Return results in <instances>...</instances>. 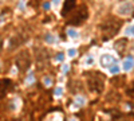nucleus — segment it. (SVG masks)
Returning a JSON list of instances; mask_svg holds the SVG:
<instances>
[{"label":"nucleus","mask_w":134,"mask_h":121,"mask_svg":"<svg viewBox=\"0 0 134 121\" xmlns=\"http://www.w3.org/2000/svg\"><path fill=\"white\" fill-rule=\"evenodd\" d=\"M26 42V36L21 35V34H16L12 38L9 39V50H15L19 46H21L23 43Z\"/></svg>","instance_id":"6"},{"label":"nucleus","mask_w":134,"mask_h":121,"mask_svg":"<svg viewBox=\"0 0 134 121\" xmlns=\"http://www.w3.org/2000/svg\"><path fill=\"white\" fill-rule=\"evenodd\" d=\"M87 16H88V12H87L86 7L83 6V7L76 8L74 11L72 15L69 19V22H70L71 24H74V26H79V24H83L85 23V20L87 19Z\"/></svg>","instance_id":"3"},{"label":"nucleus","mask_w":134,"mask_h":121,"mask_svg":"<svg viewBox=\"0 0 134 121\" xmlns=\"http://www.w3.org/2000/svg\"><path fill=\"white\" fill-rule=\"evenodd\" d=\"M119 28H121V22L117 20V19H113V18L103 20L99 26V30H100V32H102V35L105 38L114 36L119 31Z\"/></svg>","instance_id":"1"},{"label":"nucleus","mask_w":134,"mask_h":121,"mask_svg":"<svg viewBox=\"0 0 134 121\" xmlns=\"http://www.w3.org/2000/svg\"><path fill=\"white\" fill-rule=\"evenodd\" d=\"M119 70H121V67L115 63V65H113V66H110V69H109V71H110V74H118L119 73Z\"/></svg>","instance_id":"13"},{"label":"nucleus","mask_w":134,"mask_h":121,"mask_svg":"<svg viewBox=\"0 0 134 121\" xmlns=\"http://www.w3.org/2000/svg\"><path fill=\"white\" fill-rule=\"evenodd\" d=\"M2 47H3V40H2V38H0V51H2Z\"/></svg>","instance_id":"24"},{"label":"nucleus","mask_w":134,"mask_h":121,"mask_svg":"<svg viewBox=\"0 0 134 121\" xmlns=\"http://www.w3.org/2000/svg\"><path fill=\"white\" fill-rule=\"evenodd\" d=\"M16 66L19 67L20 71H26L30 67V63H31V57H30V52L28 51H20L18 55H16Z\"/></svg>","instance_id":"4"},{"label":"nucleus","mask_w":134,"mask_h":121,"mask_svg":"<svg viewBox=\"0 0 134 121\" xmlns=\"http://www.w3.org/2000/svg\"><path fill=\"white\" fill-rule=\"evenodd\" d=\"M59 2H60V0H54V3H55V4H58Z\"/></svg>","instance_id":"25"},{"label":"nucleus","mask_w":134,"mask_h":121,"mask_svg":"<svg viewBox=\"0 0 134 121\" xmlns=\"http://www.w3.org/2000/svg\"><path fill=\"white\" fill-rule=\"evenodd\" d=\"M62 70H63V73H66L67 70H69V65H64V66H63V69H62Z\"/></svg>","instance_id":"22"},{"label":"nucleus","mask_w":134,"mask_h":121,"mask_svg":"<svg viewBox=\"0 0 134 121\" xmlns=\"http://www.w3.org/2000/svg\"><path fill=\"white\" fill-rule=\"evenodd\" d=\"M93 63H94V58H93V57L86 58V61H85V65H86V66H91Z\"/></svg>","instance_id":"19"},{"label":"nucleus","mask_w":134,"mask_h":121,"mask_svg":"<svg viewBox=\"0 0 134 121\" xmlns=\"http://www.w3.org/2000/svg\"><path fill=\"white\" fill-rule=\"evenodd\" d=\"M2 2H3V0H0V3H2Z\"/></svg>","instance_id":"26"},{"label":"nucleus","mask_w":134,"mask_h":121,"mask_svg":"<svg viewBox=\"0 0 134 121\" xmlns=\"http://www.w3.org/2000/svg\"><path fill=\"white\" fill-rule=\"evenodd\" d=\"M113 65H115V58L113 55H110V54H103V55L100 57V66L107 67V66H113Z\"/></svg>","instance_id":"7"},{"label":"nucleus","mask_w":134,"mask_h":121,"mask_svg":"<svg viewBox=\"0 0 134 121\" xmlns=\"http://www.w3.org/2000/svg\"><path fill=\"white\" fill-rule=\"evenodd\" d=\"M67 35H69L70 39H76L78 36H79V34H78V31L75 28H69L67 30Z\"/></svg>","instance_id":"11"},{"label":"nucleus","mask_w":134,"mask_h":121,"mask_svg":"<svg viewBox=\"0 0 134 121\" xmlns=\"http://www.w3.org/2000/svg\"><path fill=\"white\" fill-rule=\"evenodd\" d=\"M55 59H57L58 62H63V59H64V55H63V54H62V52H59V54H58V55H57V57H55Z\"/></svg>","instance_id":"20"},{"label":"nucleus","mask_w":134,"mask_h":121,"mask_svg":"<svg viewBox=\"0 0 134 121\" xmlns=\"http://www.w3.org/2000/svg\"><path fill=\"white\" fill-rule=\"evenodd\" d=\"M133 67H134V58H131V57L125 58L124 62H122V67L121 69L124 71H130Z\"/></svg>","instance_id":"8"},{"label":"nucleus","mask_w":134,"mask_h":121,"mask_svg":"<svg viewBox=\"0 0 134 121\" xmlns=\"http://www.w3.org/2000/svg\"><path fill=\"white\" fill-rule=\"evenodd\" d=\"M44 39H46L47 43H50V45H51V43L55 42V39H57V38H55V35H52V34H46V38H44Z\"/></svg>","instance_id":"15"},{"label":"nucleus","mask_w":134,"mask_h":121,"mask_svg":"<svg viewBox=\"0 0 134 121\" xmlns=\"http://www.w3.org/2000/svg\"><path fill=\"white\" fill-rule=\"evenodd\" d=\"M87 83H88V89L94 93H100L103 90V78L100 75H98V73H93L90 77L87 78Z\"/></svg>","instance_id":"2"},{"label":"nucleus","mask_w":134,"mask_h":121,"mask_svg":"<svg viewBox=\"0 0 134 121\" xmlns=\"http://www.w3.org/2000/svg\"><path fill=\"white\" fill-rule=\"evenodd\" d=\"M75 55H76V49L71 47V49L67 50V57H69V58H74Z\"/></svg>","instance_id":"16"},{"label":"nucleus","mask_w":134,"mask_h":121,"mask_svg":"<svg viewBox=\"0 0 134 121\" xmlns=\"http://www.w3.org/2000/svg\"><path fill=\"white\" fill-rule=\"evenodd\" d=\"M125 34H126V35H130V36H134V24H131V26L126 27Z\"/></svg>","instance_id":"14"},{"label":"nucleus","mask_w":134,"mask_h":121,"mask_svg":"<svg viewBox=\"0 0 134 121\" xmlns=\"http://www.w3.org/2000/svg\"><path fill=\"white\" fill-rule=\"evenodd\" d=\"M75 7V0H66L64 2V6H63V11H62V15L66 16L69 12H71V11L74 9Z\"/></svg>","instance_id":"9"},{"label":"nucleus","mask_w":134,"mask_h":121,"mask_svg":"<svg viewBox=\"0 0 134 121\" xmlns=\"http://www.w3.org/2000/svg\"><path fill=\"white\" fill-rule=\"evenodd\" d=\"M133 9H134V4L133 2H130V0H125V2H122L117 6L115 8V12L117 15L119 16H129L131 12H133Z\"/></svg>","instance_id":"5"},{"label":"nucleus","mask_w":134,"mask_h":121,"mask_svg":"<svg viewBox=\"0 0 134 121\" xmlns=\"http://www.w3.org/2000/svg\"><path fill=\"white\" fill-rule=\"evenodd\" d=\"M125 46H126V40L125 39H121V40H118L117 43H115V49L118 50V51H122L125 49Z\"/></svg>","instance_id":"12"},{"label":"nucleus","mask_w":134,"mask_h":121,"mask_svg":"<svg viewBox=\"0 0 134 121\" xmlns=\"http://www.w3.org/2000/svg\"><path fill=\"white\" fill-rule=\"evenodd\" d=\"M75 101H76V104H78V105H85V104H86L85 97H82V96H76Z\"/></svg>","instance_id":"17"},{"label":"nucleus","mask_w":134,"mask_h":121,"mask_svg":"<svg viewBox=\"0 0 134 121\" xmlns=\"http://www.w3.org/2000/svg\"><path fill=\"white\" fill-rule=\"evenodd\" d=\"M62 94H63V87L62 86L57 87V89H55V97H60Z\"/></svg>","instance_id":"18"},{"label":"nucleus","mask_w":134,"mask_h":121,"mask_svg":"<svg viewBox=\"0 0 134 121\" xmlns=\"http://www.w3.org/2000/svg\"><path fill=\"white\" fill-rule=\"evenodd\" d=\"M50 6H51L50 3H44V6H43V7L46 8V9H48V8H50Z\"/></svg>","instance_id":"23"},{"label":"nucleus","mask_w":134,"mask_h":121,"mask_svg":"<svg viewBox=\"0 0 134 121\" xmlns=\"http://www.w3.org/2000/svg\"><path fill=\"white\" fill-rule=\"evenodd\" d=\"M8 86H9V81H7V80H0V97L4 96V93H5L7 89H8Z\"/></svg>","instance_id":"10"},{"label":"nucleus","mask_w":134,"mask_h":121,"mask_svg":"<svg viewBox=\"0 0 134 121\" xmlns=\"http://www.w3.org/2000/svg\"><path fill=\"white\" fill-rule=\"evenodd\" d=\"M51 78H47V77H46V78H44V85H46V86H50L51 85Z\"/></svg>","instance_id":"21"}]
</instances>
